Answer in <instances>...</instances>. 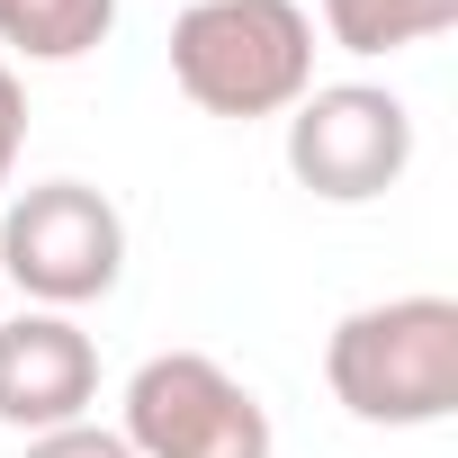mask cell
I'll return each mask as SVG.
<instances>
[{
    "instance_id": "obj_7",
    "label": "cell",
    "mask_w": 458,
    "mask_h": 458,
    "mask_svg": "<svg viewBox=\"0 0 458 458\" xmlns=\"http://www.w3.org/2000/svg\"><path fill=\"white\" fill-rule=\"evenodd\" d=\"M117 37V0H0V64H81Z\"/></svg>"
},
{
    "instance_id": "obj_8",
    "label": "cell",
    "mask_w": 458,
    "mask_h": 458,
    "mask_svg": "<svg viewBox=\"0 0 458 458\" xmlns=\"http://www.w3.org/2000/svg\"><path fill=\"white\" fill-rule=\"evenodd\" d=\"M342 55H413L458 28V0H315Z\"/></svg>"
},
{
    "instance_id": "obj_10",
    "label": "cell",
    "mask_w": 458,
    "mask_h": 458,
    "mask_svg": "<svg viewBox=\"0 0 458 458\" xmlns=\"http://www.w3.org/2000/svg\"><path fill=\"white\" fill-rule=\"evenodd\" d=\"M19 153H28V81H19V64H0V198L19 180Z\"/></svg>"
},
{
    "instance_id": "obj_6",
    "label": "cell",
    "mask_w": 458,
    "mask_h": 458,
    "mask_svg": "<svg viewBox=\"0 0 458 458\" xmlns=\"http://www.w3.org/2000/svg\"><path fill=\"white\" fill-rule=\"evenodd\" d=\"M99 404V342L72 315L19 306L0 315V422L10 431H64Z\"/></svg>"
},
{
    "instance_id": "obj_2",
    "label": "cell",
    "mask_w": 458,
    "mask_h": 458,
    "mask_svg": "<svg viewBox=\"0 0 458 458\" xmlns=\"http://www.w3.org/2000/svg\"><path fill=\"white\" fill-rule=\"evenodd\" d=\"M171 81L207 117H288L315 90V10L306 0H189L171 19Z\"/></svg>"
},
{
    "instance_id": "obj_3",
    "label": "cell",
    "mask_w": 458,
    "mask_h": 458,
    "mask_svg": "<svg viewBox=\"0 0 458 458\" xmlns=\"http://www.w3.org/2000/svg\"><path fill=\"white\" fill-rule=\"evenodd\" d=\"M126 279V216L90 180H37L0 198V288H19L46 315L99 306Z\"/></svg>"
},
{
    "instance_id": "obj_5",
    "label": "cell",
    "mask_w": 458,
    "mask_h": 458,
    "mask_svg": "<svg viewBox=\"0 0 458 458\" xmlns=\"http://www.w3.org/2000/svg\"><path fill=\"white\" fill-rule=\"evenodd\" d=\"M288 171L324 207H369L413 171V108L377 81H315L288 108Z\"/></svg>"
},
{
    "instance_id": "obj_11",
    "label": "cell",
    "mask_w": 458,
    "mask_h": 458,
    "mask_svg": "<svg viewBox=\"0 0 458 458\" xmlns=\"http://www.w3.org/2000/svg\"><path fill=\"white\" fill-rule=\"evenodd\" d=\"M0 297H10V288H0Z\"/></svg>"
},
{
    "instance_id": "obj_1",
    "label": "cell",
    "mask_w": 458,
    "mask_h": 458,
    "mask_svg": "<svg viewBox=\"0 0 458 458\" xmlns=\"http://www.w3.org/2000/svg\"><path fill=\"white\" fill-rule=\"evenodd\" d=\"M324 386L369 431H431L458 413V297L351 306L324 342Z\"/></svg>"
},
{
    "instance_id": "obj_4",
    "label": "cell",
    "mask_w": 458,
    "mask_h": 458,
    "mask_svg": "<svg viewBox=\"0 0 458 458\" xmlns=\"http://www.w3.org/2000/svg\"><path fill=\"white\" fill-rule=\"evenodd\" d=\"M126 449L135 458H270V404L207 351H153L126 377Z\"/></svg>"
},
{
    "instance_id": "obj_9",
    "label": "cell",
    "mask_w": 458,
    "mask_h": 458,
    "mask_svg": "<svg viewBox=\"0 0 458 458\" xmlns=\"http://www.w3.org/2000/svg\"><path fill=\"white\" fill-rule=\"evenodd\" d=\"M28 458H135V449H126V431H108V422L81 413V422H64V431H37Z\"/></svg>"
}]
</instances>
